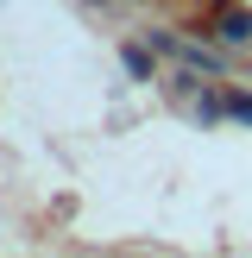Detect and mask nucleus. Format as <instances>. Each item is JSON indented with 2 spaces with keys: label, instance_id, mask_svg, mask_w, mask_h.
Here are the masks:
<instances>
[{
  "label": "nucleus",
  "instance_id": "nucleus-1",
  "mask_svg": "<svg viewBox=\"0 0 252 258\" xmlns=\"http://www.w3.org/2000/svg\"><path fill=\"white\" fill-rule=\"evenodd\" d=\"M221 38H227V44H246V38H252V13H227V19H221Z\"/></svg>",
  "mask_w": 252,
  "mask_h": 258
},
{
  "label": "nucleus",
  "instance_id": "nucleus-2",
  "mask_svg": "<svg viewBox=\"0 0 252 258\" xmlns=\"http://www.w3.org/2000/svg\"><path fill=\"white\" fill-rule=\"evenodd\" d=\"M227 107H233L239 120H252V95H233V101H227Z\"/></svg>",
  "mask_w": 252,
  "mask_h": 258
}]
</instances>
